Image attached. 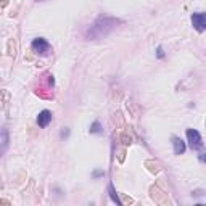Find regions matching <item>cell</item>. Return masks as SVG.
I'll return each mask as SVG.
<instances>
[{
	"instance_id": "6da1fadb",
	"label": "cell",
	"mask_w": 206,
	"mask_h": 206,
	"mask_svg": "<svg viewBox=\"0 0 206 206\" xmlns=\"http://www.w3.org/2000/svg\"><path fill=\"white\" fill-rule=\"evenodd\" d=\"M116 24H119L118 19L106 18V16H100V18L92 24V28L89 29L87 37H89V39H98V37H102V36H106L111 29L116 28Z\"/></svg>"
},
{
	"instance_id": "7a4b0ae2",
	"label": "cell",
	"mask_w": 206,
	"mask_h": 206,
	"mask_svg": "<svg viewBox=\"0 0 206 206\" xmlns=\"http://www.w3.org/2000/svg\"><path fill=\"white\" fill-rule=\"evenodd\" d=\"M187 138H188V143L193 150H198V148L203 147V140H201V135L198 130L195 129H187Z\"/></svg>"
},
{
	"instance_id": "3957f363",
	"label": "cell",
	"mask_w": 206,
	"mask_h": 206,
	"mask_svg": "<svg viewBox=\"0 0 206 206\" xmlns=\"http://www.w3.org/2000/svg\"><path fill=\"white\" fill-rule=\"evenodd\" d=\"M32 48H34V52L40 53V55H47V53L50 52V43L47 42L45 39L39 37V39H36L34 42H32Z\"/></svg>"
},
{
	"instance_id": "277c9868",
	"label": "cell",
	"mask_w": 206,
	"mask_h": 206,
	"mask_svg": "<svg viewBox=\"0 0 206 206\" xmlns=\"http://www.w3.org/2000/svg\"><path fill=\"white\" fill-rule=\"evenodd\" d=\"M192 23H193L195 29H197L198 32H203L206 29V16H205V13H193Z\"/></svg>"
},
{
	"instance_id": "5b68a950",
	"label": "cell",
	"mask_w": 206,
	"mask_h": 206,
	"mask_svg": "<svg viewBox=\"0 0 206 206\" xmlns=\"http://www.w3.org/2000/svg\"><path fill=\"white\" fill-rule=\"evenodd\" d=\"M50 121H52V113H50L48 110L40 111L39 116H37V124H39V127H47Z\"/></svg>"
},
{
	"instance_id": "8992f818",
	"label": "cell",
	"mask_w": 206,
	"mask_h": 206,
	"mask_svg": "<svg viewBox=\"0 0 206 206\" xmlns=\"http://www.w3.org/2000/svg\"><path fill=\"white\" fill-rule=\"evenodd\" d=\"M172 143H174V153L175 155H182L185 151V142L182 140V138H179V137H174L172 138Z\"/></svg>"
},
{
	"instance_id": "52a82bcc",
	"label": "cell",
	"mask_w": 206,
	"mask_h": 206,
	"mask_svg": "<svg viewBox=\"0 0 206 206\" xmlns=\"http://www.w3.org/2000/svg\"><path fill=\"white\" fill-rule=\"evenodd\" d=\"M90 132H92V134H98L100 132V123H93L92 127H90Z\"/></svg>"
},
{
	"instance_id": "ba28073f",
	"label": "cell",
	"mask_w": 206,
	"mask_h": 206,
	"mask_svg": "<svg viewBox=\"0 0 206 206\" xmlns=\"http://www.w3.org/2000/svg\"><path fill=\"white\" fill-rule=\"evenodd\" d=\"M110 193H111V198H113V201L119 203V200H118V197H116V193H114V190H113V187H111V185H110Z\"/></svg>"
},
{
	"instance_id": "9c48e42d",
	"label": "cell",
	"mask_w": 206,
	"mask_h": 206,
	"mask_svg": "<svg viewBox=\"0 0 206 206\" xmlns=\"http://www.w3.org/2000/svg\"><path fill=\"white\" fill-rule=\"evenodd\" d=\"M158 56H160V58H163V56H164V52H163V47H158Z\"/></svg>"
}]
</instances>
